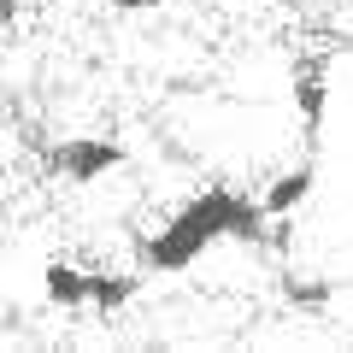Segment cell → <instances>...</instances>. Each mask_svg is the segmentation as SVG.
I'll return each instance as SVG.
<instances>
[{"label":"cell","mask_w":353,"mask_h":353,"mask_svg":"<svg viewBox=\"0 0 353 353\" xmlns=\"http://www.w3.org/2000/svg\"><path fill=\"white\" fill-rule=\"evenodd\" d=\"M48 165L65 183H101V176L124 171L130 153L118 148V141H106V136H71V141H59V148L48 153Z\"/></svg>","instance_id":"7a4b0ae2"},{"label":"cell","mask_w":353,"mask_h":353,"mask_svg":"<svg viewBox=\"0 0 353 353\" xmlns=\"http://www.w3.org/2000/svg\"><path fill=\"white\" fill-rule=\"evenodd\" d=\"M141 277H148V271H94V277H88V306H101V312H124L130 301H136L141 294Z\"/></svg>","instance_id":"8992f818"},{"label":"cell","mask_w":353,"mask_h":353,"mask_svg":"<svg viewBox=\"0 0 353 353\" xmlns=\"http://www.w3.org/2000/svg\"><path fill=\"white\" fill-rule=\"evenodd\" d=\"M271 224H277V218L265 212L259 194H241V189H230V183H212V189L189 194L153 236H141L136 265L148 277H176V271H189L194 259H206V253L224 248V241L265 248V241H271Z\"/></svg>","instance_id":"6da1fadb"},{"label":"cell","mask_w":353,"mask_h":353,"mask_svg":"<svg viewBox=\"0 0 353 353\" xmlns=\"http://www.w3.org/2000/svg\"><path fill=\"white\" fill-rule=\"evenodd\" d=\"M0 6H6V12H18V6H24V0H0Z\"/></svg>","instance_id":"9c48e42d"},{"label":"cell","mask_w":353,"mask_h":353,"mask_svg":"<svg viewBox=\"0 0 353 353\" xmlns=\"http://www.w3.org/2000/svg\"><path fill=\"white\" fill-rule=\"evenodd\" d=\"M112 6H124V12H148L153 0H112Z\"/></svg>","instance_id":"ba28073f"},{"label":"cell","mask_w":353,"mask_h":353,"mask_svg":"<svg viewBox=\"0 0 353 353\" xmlns=\"http://www.w3.org/2000/svg\"><path fill=\"white\" fill-rule=\"evenodd\" d=\"M312 183H318V165H312V159L289 165V171H283V176H271V189L259 194V201H265V212L277 218V224H283V218H294V212L306 206V194H312Z\"/></svg>","instance_id":"3957f363"},{"label":"cell","mask_w":353,"mask_h":353,"mask_svg":"<svg viewBox=\"0 0 353 353\" xmlns=\"http://www.w3.org/2000/svg\"><path fill=\"white\" fill-rule=\"evenodd\" d=\"M88 277H94V271H83V265H71V259H48L41 265V294H48L53 306H88Z\"/></svg>","instance_id":"5b68a950"},{"label":"cell","mask_w":353,"mask_h":353,"mask_svg":"<svg viewBox=\"0 0 353 353\" xmlns=\"http://www.w3.org/2000/svg\"><path fill=\"white\" fill-rule=\"evenodd\" d=\"M283 294H289L294 306H306V312H318V306H324V301H330V294H336V289H330L324 277H312V283H301V277H289V283H283Z\"/></svg>","instance_id":"52a82bcc"},{"label":"cell","mask_w":353,"mask_h":353,"mask_svg":"<svg viewBox=\"0 0 353 353\" xmlns=\"http://www.w3.org/2000/svg\"><path fill=\"white\" fill-rule=\"evenodd\" d=\"M324 106H330V71H324V59H301V65H294V112H301L306 136H318Z\"/></svg>","instance_id":"277c9868"}]
</instances>
